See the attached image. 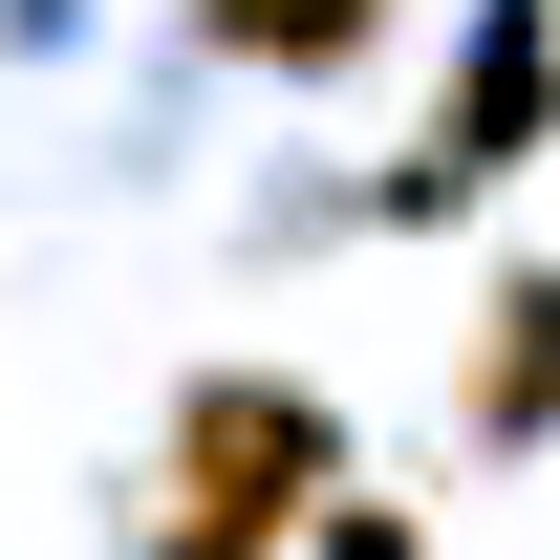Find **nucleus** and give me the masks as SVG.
<instances>
[{"label":"nucleus","mask_w":560,"mask_h":560,"mask_svg":"<svg viewBox=\"0 0 560 560\" xmlns=\"http://www.w3.org/2000/svg\"><path fill=\"white\" fill-rule=\"evenodd\" d=\"M324 495H346L324 388H280V366H195V388H173V453H151V560H280Z\"/></svg>","instance_id":"1"},{"label":"nucleus","mask_w":560,"mask_h":560,"mask_svg":"<svg viewBox=\"0 0 560 560\" xmlns=\"http://www.w3.org/2000/svg\"><path fill=\"white\" fill-rule=\"evenodd\" d=\"M560 130V0H475V44H453V108H431V151L388 173V215H453V195H495L517 151Z\"/></svg>","instance_id":"2"},{"label":"nucleus","mask_w":560,"mask_h":560,"mask_svg":"<svg viewBox=\"0 0 560 560\" xmlns=\"http://www.w3.org/2000/svg\"><path fill=\"white\" fill-rule=\"evenodd\" d=\"M453 431L475 453H560V259H517L475 302V366H453Z\"/></svg>","instance_id":"3"},{"label":"nucleus","mask_w":560,"mask_h":560,"mask_svg":"<svg viewBox=\"0 0 560 560\" xmlns=\"http://www.w3.org/2000/svg\"><path fill=\"white\" fill-rule=\"evenodd\" d=\"M388 22H410V0H195V44H215V66H259V86H346V66H388Z\"/></svg>","instance_id":"4"},{"label":"nucleus","mask_w":560,"mask_h":560,"mask_svg":"<svg viewBox=\"0 0 560 560\" xmlns=\"http://www.w3.org/2000/svg\"><path fill=\"white\" fill-rule=\"evenodd\" d=\"M302 539H324V560H410V517H366V495H324Z\"/></svg>","instance_id":"5"}]
</instances>
